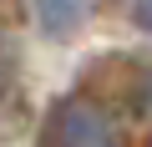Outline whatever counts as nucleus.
Masks as SVG:
<instances>
[{"mask_svg": "<svg viewBox=\"0 0 152 147\" xmlns=\"http://www.w3.org/2000/svg\"><path fill=\"white\" fill-rule=\"evenodd\" d=\"M31 10H36V26H41L51 41H61V36H71L76 26L86 20L91 0H31Z\"/></svg>", "mask_w": 152, "mask_h": 147, "instance_id": "obj_2", "label": "nucleus"}, {"mask_svg": "<svg viewBox=\"0 0 152 147\" xmlns=\"http://www.w3.org/2000/svg\"><path fill=\"white\" fill-rule=\"evenodd\" d=\"M36 147H117V127L91 97H66L46 112Z\"/></svg>", "mask_w": 152, "mask_h": 147, "instance_id": "obj_1", "label": "nucleus"}, {"mask_svg": "<svg viewBox=\"0 0 152 147\" xmlns=\"http://www.w3.org/2000/svg\"><path fill=\"white\" fill-rule=\"evenodd\" d=\"M132 20H137V26L152 36V0H132Z\"/></svg>", "mask_w": 152, "mask_h": 147, "instance_id": "obj_3", "label": "nucleus"}]
</instances>
